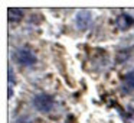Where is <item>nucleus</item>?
Here are the masks:
<instances>
[{
  "instance_id": "obj_5",
  "label": "nucleus",
  "mask_w": 134,
  "mask_h": 123,
  "mask_svg": "<svg viewBox=\"0 0 134 123\" xmlns=\"http://www.w3.org/2000/svg\"><path fill=\"white\" fill-rule=\"evenodd\" d=\"M133 23H134V18H131V16L127 15V13L120 15V18L117 19V26H118L120 29H122V30H125L130 26H133Z\"/></svg>"
},
{
  "instance_id": "obj_2",
  "label": "nucleus",
  "mask_w": 134,
  "mask_h": 123,
  "mask_svg": "<svg viewBox=\"0 0 134 123\" xmlns=\"http://www.w3.org/2000/svg\"><path fill=\"white\" fill-rule=\"evenodd\" d=\"M33 106L42 113H49L53 107V97L46 93H39L33 97Z\"/></svg>"
},
{
  "instance_id": "obj_7",
  "label": "nucleus",
  "mask_w": 134,
  "mask_h": 123,
  "mask_svg": "<svg viewBox=\"0 0 134 123\" xmlns=\"http://www.w3.org/2000/svg\"><path fill=\"white\" fill-rule=\"evenodd\" d=\"M16 123H32V122H30L29 117H19V119L16 120Z\"/></svg>"
},
{
  "instance_id": "obj_1",
  "label": "nucleus",
  "mask_w": 134,
  "mask_h": 123,
  "mask_svg": "<svg viewBox=\"0 0 134 123\" xmlns=\"http://www.w3.org/2000/svg\"><path fill=\"white\" fill-rule=\"evenodd\" d=\"M16 62L23 67H32L38 62V58H36L35 52L29 48H20V49H16V52L13 54Z\"/></svg>"
},
{
  "instance_id": "obj_6",
  "label": "nucleus",
  "mask_w": 134,
  "mask_h": 123,
  "mask_svg": "<svg viewBox=\"0 0 134 123\" xmlns=\"http://www.w3.org/2000/svg\"><path fill=\"white\" fill-rule=\"evenodd\" d=\"M22 18H23V10L22 9H18V7H9L7 9V19H9V22L16 23V22L22 20Z\"/></svg>"
},
{
  "instance_id": "obj_3",
  "label": "nucleus",
  "mask_w": 134,
  "mask_h": 123,
  "mask_svg": "<svg viewBox=\"0 0 134 123\" xmlns=\"http://www.w3.org/2000/svg\"><path fill=\"white\" fill-rule=\"evenodd\" d=\"M75 23H76V26H78V29L87 30L88 28L92 25V15H91V12L90 10H79V12L76 13Z\"/></svg>"
},
{
  "instance_id": "obj_4",
  "label": "nucleus",
  "mask_w": 134,
  "mask_h": 123,
  "mask_svg": "<svg viewBox=\"0 0 134 123\" xmlns=\"http://www.w3.org/2000/svg\"><path fill=\"white\" fill-rule=\"evenodd\" d=\"M121 90L125 94H131L134 93V70L128 71L122 75V84H121Z\"/></svg>"
}]
</instances>
